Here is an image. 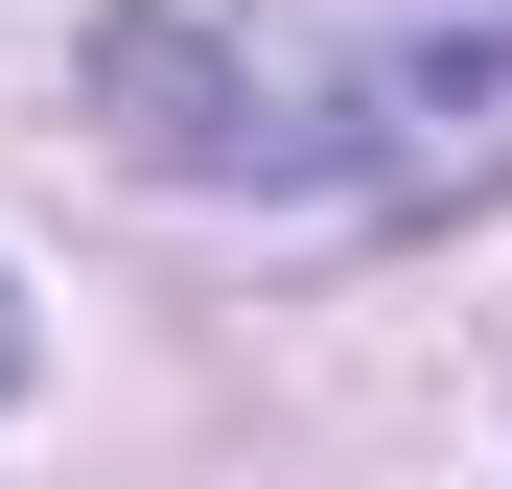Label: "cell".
<instances>
[{"instance_id": "7a4b0ae2", "label": "cell", "mask_w": 512, "mask_h": 489, "mask_svg": "<svg viewBox=\"0 0 512 489\" xmlns=\"http://www.w3.org/2000/svg\"><path fill=\"white\" fill-rule=\"evenodd\" d=\"M0 396H24V303H0Z\"/></svg>"}, {"instance_id": "6da1fadb", "label": "cell", "mask_w": 512, "mask_h": 489, "mask_svg": "<svg viewBox=\"0 0 512 489\" xmlns=\"http://www.w3.org/2000/svg\"><path fill=\"white\" fill-rule=\"evenodd\" d=\"M94 117L163 187H350V210H466L512 187V0H140L94 24Z\"/></svg>"}]
</instances>
